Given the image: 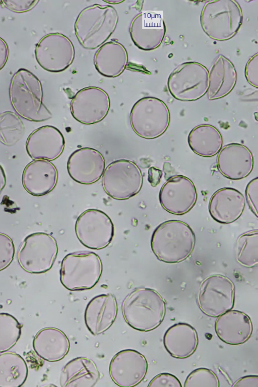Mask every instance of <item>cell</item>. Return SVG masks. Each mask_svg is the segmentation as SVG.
Wrapping results in <instances>:
<instances>
[{"mask_svg": "<svg viewBox=\"0 0 258 387\" xmlns=\"http://www.w3.org/2000/svg\"><path fill=\"white\" fill-rule=\"evenodd\" d=\"M195 243V234L187 224L170 220L161 223L154 230L151 247L159 261L175 264L186 260L192 252Z\"/></svg>", "mask_w": 258, "mask_h": 387, "instance_id": "obj_1", "label": "cell"}, {"mask_svg": "<svg viewBox=\"0 0 258 387\" xmlns=\"http://www.w3.org/2000/svg\"><path fill=\"white\" fill-rule=\"evenodd\" d=\"M11 104L17 114L31 121L47 120L52 117L43 103V90L38 78L21 68L13 76L9 88Z\"/></svg>", "mask_w": 258, "mask_h": 387, "instance_id": "obj_2", "label": "cell"}, {"mask_svg": "<svg viewBox=\"0 0 258 387\" xmlns=\"http://www.w3.org/2000/svg\"><path fill=\"white\" fill-rule=\"evenodd\" d=\"M166 312L165 301L156 290L138 288L124 299L122 313L126 322L141 332L151 331L163 321Z\"/></svg>", "mask_w": 258, "mask_h": 387, "instance_id": "obj_3", "label": "cell"}, {"mask_svg": "<svg viewBox=\"0 0 258 387\" xmlns=\"http://www.w3.org/2000/svg\"><path fill=\"white\" fill-rule=\"evenodd\" d=\"M103 265L100 257L90 251H77L66 255L61 261L60 281L70 291L94 287L101 276Z\"/></svg>", "mask_w": 258, "mask_h": 387, "instance_id": "obj_4", "label": "cell"}, {"mask_svg": "<svg viewBox=\"0 0 258 387\" xmlns=\"http://www.w3.org/2000/svg\"><path fill=\"white\" fill-rule=\"evenodd\" d=\"M130 123L135 133L146 139L162 135L170 123V113L166 105L159 99L147 97L139 100L131 111Z\"/></svg>", "mask_w": 258, "mask_h": 387, "instance_id": "obj_5", "label": "cell"}, {"mask_svg": "<svg viewBox=\"0 0 258 387\" xmlns=\"http://www.w3.org/2000/svg\"><path fill=\"white\" fill-rule=\"evenodd\" d=\"M55 239L44 232H35L27 236L17 253L21 267L31 274H41L52 267L57 255Z\"/></svg>", "mask_w": 258, "mask_h": 387, "instance_id": "obj_6", "label": "cell"}, {"mask_svg": "<svg viewBox=\"0 0 258 387\" xmlns=\"http://www.w3.org/2000/svg\"><path fill=\"white\" fill-rule=\"evenodd\" d=\"M143 182L140 168L133 161L119 159L104 169L102 184L105 192L117 200L128 199L139 192Z\"/></svg>", "mask_w": 258, "mask_h": 387, "instance_id": "obj_7", "label": "cell"}, {"mask_svg": "<svg viewBox=\"0 0 258 387\" xmlns=\"http://www.w3.org/2000/svg\"><path fill=\"white\" fill-rule=\"evenodd\" d=\"M234 298L233 282L224 275L215 274L207 277L202 282L197 303L205 314L217 317L233 308Z\"/></svg>", "mask_w": 258, "mask_h": 387, "instance_id": "obj_8", "label": "cell"}, {"mask_svg": "<svg viewBox=\"0 0 258 387\" xmlns=\"http://www.w3.org/2000/svg\"><path fill=\"white\" fill-rule=\"evenodd\" d=\"M76 235L85 246L99 250L107 247L114 235V225L109 217L103 211L90 209L77 218Z\"/></svg>", "mask_w": 258, "mask_h": 387, "instance_id": "obj_9", "label": "cell"}, {"mask_svg": "<svg viewBox=\"0 0 258 387\" xmlns=\"http://www.w3.org/2000/svg\"><path fill=\"white\" fill-rule=\"evenodd\" d=\"M198 194L194 182L182 175L170 177L161 187L160 203L168 213L181 215L188 213L196 203Z\"/></svg>", "mask_w": 258, "mask_h": 387, "instance_id": "obj_10", "label": "cell"}, {"mask_svg": "<svg viewBox=\"0 0 258 387\" xmlns=\"http://www.w3.org/2000/svg\"><path fill=\"white\" fill-rule=\"evenodd\" d=\"M64 35L52 33L43 36L37 43L35 49L36 59L44 70L50 72H59L70 66L74 58V46L68 48L72 43Z\"/></svg>", "mask_w": 258, "mask_h": 387, "instance_id": "obj_11", "label": "cell"}, {"mask_svg": "<svg viewBox=\"0 0 258 387\" xmlns=\"http://www.w3.org/2000/svg\"><path fill=\"white\" fill-rule=\"evenodd\" d=\"M110 102L107 93L101 88L89 87L78 91L70 103L73 117L87 125L103 120L109 110Z\"/></svg>", "mask_w": 258, "mask_h": 387, "instance_id": "obj_12", "label": "cell"}, {"mask_svg": "<svg viewBox=\"0 0 258 387\" xmlns=\"http://www.w3.org/2000/svg\"><path fill=\"white\" fill-rule=\"evenodd\" d=\"M148 370L145 357L137 350H122L112 358L109 367L112 381L121 387H133L145 378Z\"/></svg>", "mask_w": 258, "mask_h": 387, "instance_id": "obj_13", "label": "cell"}, {"mask_svg": "<svg viewBox=\"0 0 258 387\" xmlns=\"http://www.w3.org/2000/svg\"><path fill=\"white\" fill-rule=\"evenodd\" d=\"M96 12L91 20L88 18V20H84L86 24L75 26H83V28L75 30V33L78 41L86 49H93L94 37V49L103 43L113 32L118 22L117 12L111 6L97 5Z\"/></svg>", "mask_w": 258, "mask_h": 387, "instance_id": "obj_14", "label": "cell"}, {"mask_svg": "<svg viewBox=\"0 0 258 387\" xmlns=\"http://www.w3.org/2000/svg\"><path fill=\"white\" fill-rule=\"evenodd\" d=\"M105 159L98 150L90 148H79L70 156L67 170L70 177L83 184H91L97 181L103 175Z\"/></svg>", "mask_w": 258, "mask_h": 387, "instance_id": "obj_15", "label": "cell"}, {"mask_svg": "<svg viewBox=\"0 0 258 387\" xmlns=\"http://www.w3.org/2000/svg\"><path fill=\"white\" fill-rule=\"evenodd\" d=\"M216 161L219 172L232 180L246 177L252 171L254 165L250 150L244 145L235 143L227 144L221 148Z\"/></svg>", "mask_w": 258, "mask_h": 387, "instance_id": "obj_16", "label": "cell"}, {"mask_svg": "<svg viewBox=\"0 0 258 387\" xmlns=\"http://www.w3.org/2000/svg\"><path fill=\"white\" fill-rule=\"evenodd\" d=\"M65 145L61 133L52 125L38 128L28 136L26 149L33 159L53 161L62 153Z\"/></svg>", "mask_w": 258, "mask_h": 387, "instance_id": "obj_17", "label": "cell"}, {"mask_svg": "<svg viewBox=\"0 0 258 387\" xmlns=\"http://www.w3.org/2000/svg\"><path fill=\"white\" fill-rule=\"evenodd\" d=\"M245 199L238 190L223 187L216 190L209 203V211L216 222L229 224L236 221L243 213Z\"/></svg>", "mask_w": 258, "mask_h": 387, "instance_id": "obj_18", "label": "cell"}, {"mask_svg": "<svg viewBox=\"0 0 258 387\" xmlns=\"http://www.w3.org/2000/svg\"><path fill=\"white\" fill-rule=\"evenodd\" d=\"M58 179V172L49 161L36 160L25 167L22 182L25 189L34 196H42L51 191Z\"/></svg>", "mask_w": 258, "mask_h": 387, "instance_id": "obj_19", "label": "cell"}, {"mask_svg": "<svg viewBox=\"0 0 258 387\" xmlns=\"http://www.w3.org/2000/svg\"><path fill=\"white\" fill-rule=\"evenodd\" d=\"M117 313V304L112 294L93 297L87 304L84 314L85 325L93 335L102 334L114 322Z\"/></svg>", "mask_w": 258, "mask_h": 387, "instance_id": "obj_20", "label": "cell"}, {"mask_svg": "<svg viewBox=\"0 0 258 387\" xmlns=\"http://www.w3.org/2000/svg\"><path fill=\"white\" fill-rule=\"evenodd\" d=\"M215 330L223 342L232 345L244 343L251 337L253 327L250 318L237 310H230L217 317Z\"/></svg>", "mask_w": 258, "mask_h": 387, "instance_id": "obj_21", "label": "cell"}, {"mask_svg": "<svg viewBox=\"0 0 258 387\" xmlns=\"http://www.w3.org/2000/svg\"><path fill=\"white\" fill-rule=\"evenodd\" d=\"M33 347L41 359L49 362L62 359L68 353L70 343L67 335L60 330L47 327L40 330L33 340Z\"/></svg>", "mask_w": 258, "mask_h": 387, "instance_id": "obj_22", "label": "cell"}, {"mask_svg": "<svg viewBox=\"0 0 258 387\" xmlns=\"http://www.w3.org/2000/svg\"><path fill=\"white\" fill-rule=\"evenodd\" d=\"M163 344L171 356L185 359L192 355L197 348L198 333L191 325L179 322L167 330L163 337Z\"/></svg>", "mask_w": 258, "mask_h": 387, "instance_id": "obj_23", "label": "cell"}, {"mask_svg": "<svg viewBox=\"0 0 258 387\" xmlns=\"http://www.w3.org/2000/svg\"><path fill=\"white\" fill-rule=\"evenodd\" d=\"M99 378L95 362L88 358L78 357L65 365L60 373L59 382L62 387H93Z\"/></svg>", "mask_w": 258, "mask_h": 387, "instance_id": "obj_24", "label": "cell"}, {"mask_svg": "<svg viewBox=\"0 0 258 387\" xmlns=\"http://www.w3.org/2000/svg\"><path fill=\"white\" fill-rule=\"evenodd\" d=\"M187 142L191 150L204 157H211L219 153L223 145L219 131L210 124L196 126L189 132Z\"/></svg>", "mask_w": 258, "mask_h": 387, "instance_id": "obj_25", "label": "cell"}, {"mask_svg": "<svg viewBox=\"0 0 258 387\" xmlns=\"http://www.w3.org/2000/svg\"><path fill=\"white\" fill-rule=\"evenodd\" d=\"M28 369L24 359L12 352L0 354V387H20L25 383Z\"/></svg>", "mask_w": 258, "mask_h": 387, "instance_id": "obj_26", "label": "cell"}, {"mask_svg": "<svg viewBox=\"0 0 258 387\" xmlns=\"http://www.w3.org/2000/svg\"><path fill=\"white\" fill-rule=\"evenodd\" d=\"M237 261L242 266L252 268L258 264V231L253 230L240 235L235 247Z\"/></svg>", "mask_w": 258, "mask_h": 387, "instance_id": "obj_27", "label": "cell"}, {"mask_svg": "<svg viewBox=\"0 0 258 387\" xmlns=\"http://www.w3.org/2000/svg\"><path fill=\"white\" fill-rule=\"evenodd\" d=\"M24 124L16 113L7 111L0 113V142L7 146H12L23 137Z\"/></svg>", "mask_w": 258, "mask_h": 387, "instance_id": "obj_28", "label": "cell"}, {"mask_svg": "<svg viewBox=\"0 0 258 387\" xmlns=\"http://www.w3.org/2000/svg\"><path fill=\"white\" fill-rule=\"evenodd\" d=\"M22 325L12 315L0 313V353L8 351L20 338Z\"/></svg>", "mask_w": 258, "mask_h": 387, "instance_id": "obj_29", "label": "cell"}, {"mask_svg": "<svg viewBox=\"0 0 258 387\" xmlns=\"http://www.w3.org/2000/svg\"><path fill=\"white\" fill-rule=\"evenodd\" d=\"M219 381L216 374L206 368H199L191 371L184 383V387H219Z\"/></svg>", "mask_w": 258, "mask_h": 387, "instance_id": "obj_30", "label": "cell"}, {"mask_svg": "<svg viewBox=\"0 0 258 387\" xmlns=\"http://www.w3.org/2000/svg\"><path fill=\"white\" fill-rule=\"evenodd\" d=\"M15 255V246L12 239L0 232V271L7 268L12 263Z\"/></svg>", "mask_w": 258, "mask_h": 387, "instance_id": "obj_31", "label": "cell"}, {"mask_svg": "<svg viewBox=\"0 0 258 387\" xmlns=\"http://www.w3.org/2000/svg\"><path fill=\"white\" fill-rule=\"evenodd\" d=\"M246 201L250 210L257 217L258 178L252 179L245 189Z\"/></svg>", "mask_w": 258, "mask_h": 387, "instance_id": "obj_32", "label": "cell"}, {"mask_svg": "<svg viewBox=\"0 0 258 387\" xmlns=\"http://www.w3.org/2000/svg\"><path fill=\"white\" fill-rule=\"evenodd\" d=\"M148 387H181L179 379L169 373H161L154 377L149 382Z\"/></svg>", "mask_w": 258, "mask_h": 387, "instance_id": "obj_33", "label": "cell"}, {"mask_svg": "<svg viewBox=\"0 0 258 387\" xmlns=\"http://www.w3.org/2000/svg\"><path fill=\"white\" fill-rule=\"evenodd\" d=\"M38 2L32 0H8L2 1L0 4L12 12L24 13L32 9Z\"/></svg>", "mask_w": 258, "mask_h": 387, "instance_id": "obj_34", "label": "cell"}, {"mask_svg": "<svg viewBox=\"0 0 258 387\" xmlns=\"http://www.w3.org/2000/svg\"><path fill=\"white\" fill-rule=\"evenodd\" d=\"M232 386L258 387V376L256 375L243 376L236 381Z\"/></svg>", "mask_w": 258, "mask_h": 387, "instance_id": "obj_35", "label": "cell"}, {"mask_svg": "<svg viewBox=\"0 0 258 387\" xmlns=\"http://www.w3.org/2000/svg\"><path fill=\"white\" fill-rule=\"evenodd\" d=\"M162 175L160 169L151 167L148 171V180L152 186H156L160 182Z\"/></svg>", "mask_w": 258, "mask_h": 387, "instance_id": "obj_36", "label": "cell"}, {"mask_svg": "<svg viewBox=\"0 0 258 387\" xmlns=\"http://www.w3.org/2000/svg\"><path fill=\"white\" fill-rule=\"evenodd\" d=\"M9 57V47L7 42L0 37V70L6 65Z\"/></svg>", "mask_w": 258, "mask_h": 387, "instance_id": "obj_37", "label": "cell"}, {"mask_svg": "<svg viewBox=\"0 0 258 387\" xmlns=\"http://www.w3.org/2000/svg\"><path fill=\"white\" fill-rule=\"evenodd\" d=\"M6 184V177L5 171L0 165V194Z\"/></svg>", "mask_w": 258, "mask_h": 387, "instance_id": "obj_38", "label": "cell"}]
</instances>
